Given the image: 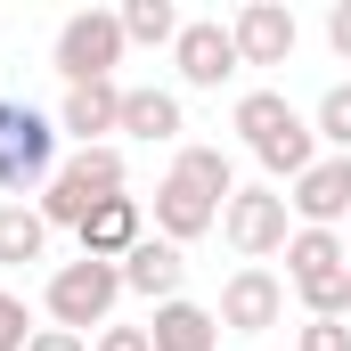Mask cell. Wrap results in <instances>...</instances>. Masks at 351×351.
<instances>
[{
    "label": "cell",
    "mask_w": 351,
    "mask_h": 351,
    "mask_svg": "<svg viewBox=\"0 0 351 351\" xmlns=\"http://www.w3.org/2000/svg\"><path fill=\"white\" fill-rule=\"evenodd\" d=\"M311 131H319V147L351 156V82H327V98L311 106Z\"/></svg>",
    "instance_id": "7402d4cb"
},
{
    "label": "cell",
    "mask_w": 351,
    "mask_h": 351,
    "mask_svg": "<svg viewBox=\"0 0 351 351\" xmlns=\"http://www.w3.org/2000/svg\"><path fill=\"white\" fill-rule=\"evenodd\" d=\"M213 319H221V335H269V327L286 319V278H278V269H262V262L229 269V278H221Z\"/></svg>",
    "instance_id": "8992f818"
},
{
    "label": "cell",
    "mask_w": 351,
    "mask_h": 351,
    "mask_svg": "<svg viewBox=\"0 0 351 351\" xmlns=\"http://www.w3.org/2000/svg\"><path fill=\"white\" fill-rule=\"evenodd\" d=\"M114 302H123V269L114 262H58L49 286H41V311H49V327H66V335L114 327Z\"/></svg>",
    "instance_id": "3957f363"
},
{
    "label": "cell",
    "mask_w": 351,
    "mask_h": 351,
    "mask_svg": "<svg viewBox=\"0 0 351 351\" xmlns=\"http://www.w3.org/2000/svg\"><path fill=\"white\" fill-rule=\"evenodd\" d=\"M58 123L41 114V106H25V98H0V196L8 204H25V196H41L49 180H58Z\"/></svg>",
    "instance_id": "7a4b0ae2"
},
{
    "label": "cell",
    "mask_w": 351,
    "mask_h": 351,
    "mask_svg": "<svg viewBox=\"0 0 351 351\" xmlns=\"http://www.w3.org/2000/svg\"><path fill=\"white\" fill-rule=\"evenodd\" d=\"M123 131L131 139H156V147H180V131H188V114H180V90H123Z\"/></svg>",
    "instance_id": "9a60e30c"
},
{
    "label": "cell",
    "mask_w": 351,
    "mask_h": 351,
    "mask_svg": "<svg viewBox=\"0 0 351 351\" xmlns=\"http://www.w3.org/2000/svg\"><path fill=\"white\" fill-rule=\"evenodd\" d=\"M221 237L245 254V262H269V254H286V237H294V213H286V188H237L229 196V213H221Z\"/></svg>",
    "instance_id": "5b68a950"
},
{
    "label": "cell",
    "mask_w": 351,
    "mask_h": 351,
    "mask_svg": "<svg viewBox=\"0 0 351 351\" xmlns=\"http://www.w3.org/2000/svg\"><path fill=\"white\" fill-rule=\"evenodd\" d=\"M90 351H156V343H147V327H98Z\"/></svg>",
    "instance_id": "484cf974"
},
{
    "label": "cell",
    "mask_w": 351,
    "mask_h": 351,
    "mask_svg": "<svg viewBox=\"0 0 351 351\" xmlns=\"http://www.w3.org/2000/svg\"><path fill=\"white\" fill-rule=\"evenodd\" d=\"M98 204H106V196H90L82 180L66 172V164H58V180H49V188L33 196V213H41L49 229H82V221H90V213H98Z\"/></svg>",
    "instance_id": "d6986e66"
},
{
    "label": "cell",
    "mask_w": 351,
    "mask_h": 351,
    "mask_svg": "<svg viewBox=\"0 0 351 351\" xmlns=\"http://www.w3.org/2000/svg\"><path fill=\"white\" fill-rule=\"evenodd\" d=\"M66 172L82 180L90 196H123V180H131V164H123V147L106 139V147H74V156H66Z\"/></svg>",
    "instance_id": "ffe728a7"
},
{
    "label": "cell",
    "mask_w": 351,
    "mask_h": 351,
    "mask_svg": "<svg viewBox=\"0 0 351 351\" xmlns=\"http://www.w3.org/2000/svg\"><path fill=\"white\" fill-rule=\"evenodd\" d=\"M114 16H123V41H139V49H172V41H180V25H188L172 0H123Z\"/></svg>",
    "instance_id": "ac0fdd59"
},
{
    "label": "cell",
    "mask_w": 351,
    "mask_h": 351,
    "mask_svg": "<svg viewBox=\"0 0 351 351\" xmlns=\"http://www.w3.org/2000/svg\"><path fill=\"white\" fill-rule=\"evenodd\" d=\"M286 213H294V229H343L351 213V180H343V156H319L311 172L286 188Z\"/></svg>",
    "instance_id": "9c48e42d"
},
{
    "label": "cell",
    "mask_w": 351,
    "mask_h": 351,
    "mask_svg": "<svg viewBox=\"0 0 351 351\" xmlns=\"http://www.w3.org/2000/svg\"><path fill=\"white\" fill-rule=\"evenodd\" d=\"M229 123H237V139H245V147L262 156L269 188H278V180L294 188V180L319 164V131H311V114H302V106H294L286 90H245Z\"/></svg>",
    "instance_id": "6da1fadb"
},
{
    "label": "cell",
    "mask_w": 351,
    "mask_h": 351,
    "mask_svg": "<svg viewBox=\"0 0 351 351\" xmlns=\"http://www.w3.org/2000/svg\"><path fill=\"white\" fill-rule=\"evenodd\" d=\"M123 16L114 8H74L66 25H58V41H49V66L66 74V90H90V82H114V66H123Z\"/></svg>",
    "instance_id": "277c9868"
},
{
    "label": "cell",
    "mask_w": 351,
    "mask_h": 351,
    "mask_svg": "<svg viewBox=\"0 0 351 351\" xmlns=\"http://www.w3.org/2000/svg\"><path fill=\"white\" fill-rule=\"evenodd\" d=\"M74 237H82V262H114V269H123V262H131V245L147 237V204H139V196H106Z\"/></svg>",
    "instance_id": "8fae6325"
},
{
    "label": "cell",
    "mask_w": 351,
    "mask_h": 351,
    "mask_svg": "<svg viewBox=\"0 0 351 351\" xmlns=\"http://www.w3.org/2000/svg\"><path fill=\"white\" fill-rule=\"evenodd\" d=\"M41 254H49V221L33 204H0V262L25 269V262H41Z\"/></svg>",
    "instance_id": "e0dca14e"
},
{
    "label": "cell",
    "mask_w": 351,
    "mask_h": 351,
    "mask_svg": "<svg viewBox=\"0 0 351 351\" xmlns=\"http://www.w3.org/2000/svg\"><path fill=\"white\" fill-rule=\"evenodd\" d=\"M172 66H180V82L188 90H221V82H237V41H229V25L221 16H188L180 25V41H172Z\"/></svg>",
    "instance_id": "52a82bcc"
},
{
    "label": "cell",
    "mask_w": 351,
    "mask_h": 351,
    "mask_svg": "<svg viewBox=\"0 0 351 351\" xmlns=\"http://www.w3.org/2000/svg\"><path fill=\"white\" fill-rule=\"evenodd\" d=\"M58 131H66L74 147H106V131H123V82L66 90V106H58Z\"/></svg>",
    "instance_id": "7c38bea8"
},
{
    "label": "cell",
    "mask_w": 351,
    "mask_h": 351,
    "mask_svg": "<svg viewBox=\"0 0 351 351\" xmlns=\"http://www.w3.org/2000/svg\"><path fill=\"white\" fill-rule=\"evenodd\" d=\"M33 335H41V327H33V311H25V294H8V286H0V351H25Z\"/></svg>",
    "instance_id": "cb8c5ba5"
},
{
    "label": "cell",
    "mask_w": 351,
    "mask_h": 351,
    "mask_svg": "<svg viewBox=\"0 0 351 351\" xmlns=\"http://www.w3.org/2000/svg\"><path fill=\"white\" fill-rule=\"evenodd\" d=\"M343 180H351V156H343Z\"/></svg>",
    "instance_id": "f1b7e54d"
},
{
    "label": "cell",
    "mask_w": 351,
    "mask_h": 351,
    "mask_svg": "<svg viewBox=\"0 0 351 351\" xmlns=\"http://www.w3.org/2000/svg\"><path fill=\"white\" fill-rule=\"evenodd\" d=\"M204 229H221V196H204L188 172H164V180H156V237L196 245Z\"/></svg>",
    "instance_id": "30bf717a"
},
{
    "label": "cell",
    "mask_w": 351,
    "mask_h": 351,
    "mask_svg": "<svg viewBox=\"0 0 351 351\" xmlns=\"http://www.w3.org/2000/svg\"><path fill=\"white\" fill-rule=\"evenodd\" d=\"M343 269H351V245H343Z\"/></svg>",
    "instance_id": "f546056e"
},
{
    "label": "cell",
    "mask_w": 351,
    "mask_h": 351,
    "mask_svg": "<svg viewBox=\"0 0 351 351\" xmlns=\"http://www.w3.org/2000/svg\"><path fill=\"white\" fill-rule=\"evenodd\" d=\"M147 343H156V351H221V319H213L204 302L172 294V302H156V319H147Z\"/></svg>",
    "instance_id": "5bb4252c"
},
{
    "label": "cell",
    "mask_w": 351,
    "mask_h": 351,
    "mask_svg": "<svg viewBox=\"0 0 351 351\" xmlns=\"http://www.w3.org/2000/svg\"><path fill=\"white\" fill-rule=\"evenodd\" d=\"M294 351H351V319H302Z\"/></svg>",
    "instance_id": "d4e9b609"
},
{
    "label": "cell",
    "mask_w": 351,
    "mask_h": 351,
    "mask_svg": "<svg viewBox=\"0 0 351 351\" xmlns=\"http://www.w3.org/2000/svg\"><path fill=\"white\" fill-rule=\"evenodd\" d=\"M180 278H188V262H180V245L147 229V237L131 245V262H123V294H147V302H172V294H180Z\"/></svg>",
    "instance_id": "4fadbf2b"
},
{
    "label": "cell",
    "mask_w": 351,
    "mask_h": 351,
    "mask_svg": "<svg viewBox=\"0 0 351 351\" xmlns=\"http://www.w3.org/2000/svg\"><path fill=\"white\" fill-rule=\"evenodd\" d=\"M327 49L351 66V0H335V8H327Z\"/></svg>",
    "instance_id": "4316f807"
},
{
    "label": "cell",
    "mask_w": 351,
    "mask_h": 351,
    "mask_svg": "<svg viewBox=\"0 0 351 351\" xmlns=\"http://www.w3.org/2000/svg\"><path fill=\"white\" fill-rule=\"evenodd\" d=\"M25 351H90V335H66V327H41Z\"/></svg>",
    "instance_id": "83f0119b"
},
{
    "label": "cell",
    "mask_w": 351,
    "mask_h": 351,
    "mask_svg": "<svg viewBox=\"0 0 351 351\" xmlns=\"http://www.w3.org/2000/svg\"><path fill=\"white\" fill-rule=\"evenodd\" d=\"M172 172H188L204 196H221V213H229V196H237V164H229L221 147H180V156H172Z\"/></svg>",
    "instance_id": "44dd1931"
},
{
    "label": "cell",
    "mask_w": 351,
    "mask_h": 351,
    "mask_svg": "<svg viewBox=\"0 0 351 351\" xmlns=\"http://www.w3.org/2000/svg\"><path fill=\"white\" fill-rule=\"evenodd\" d=\"M311 319H351V269H327V278H302L294 286Z\"/></svg>",
    "instance_id": "603a6c76"
},
{
    "label": "cell",
    "mask_w": 351,
    "mask_h": 351,
    "mask_svg": "<svg viewBox=\"0 0 351 351\" xmlns=\"http://www.w3.org/2000/svg\"><path fill=\"white\" fill-rule=\"evenodd\" d=\"M343 229H294L286 237V286H302V278H327V269H343Z\"/></svg>",
    "instance_id": "2e32d148"
},
{
    "label": "cell",
    "mask_w": 351,
    "mask_h": 351,
    "mask_svg": "<svg viewBox=\"0 0 351 351\" xmlns=\"http://www.w3.org/2000/svg\"><path fill=\"white\" fill-rule=\"evenodd\" d=\"M229 41H237V58H245V66H286V58H294V41H302V25H294V8H286V0H245V8L229 16Z\"/></svg>",
    "instance_id": "ba28073f"
}]
</instances>
